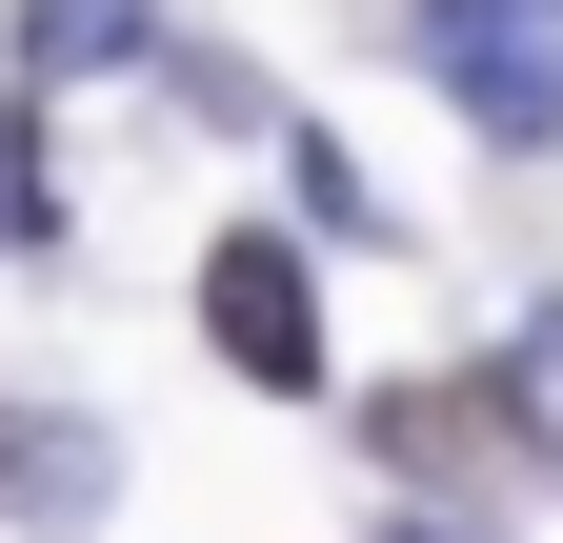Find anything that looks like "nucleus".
<instances>
[{"instance_id": "nucleus-1", "label": "nucleus", "mask_w": 563, "mask_h": 543, "mask_svg": "<svg viewBox=\"0 0 563 543\" xmlns=\"http://www.w3.org/2000/svg\"><path fill=\"white\" fill-rule=\"evenodd\" d=\"M422 60H443V101L504 121V142H543V121H563V41L504 21V0H422Z\"/></svg>"}, {"instance_id": "nucleus-2", "label": "nucleus", "mask_w": 563, "mask_h": 543, "mask_svg": "<svg viewBox=\"0 0 563 543\" xmlns=\"http://www.w3.org/2000/svg\"><path fill=\"white\" fill-rule=\"evenodd\" d=\"M201 322H222V363L282 383V402L322 383V302H302V262H282V242H201Z\"/></svg>"}, {"instance_id": "nucleus-3", "label": "nucleus", "mask_w": 563, "mask_h": 543, "mask_svg": "<svg viewBox=\"0 0 563 543\" xmlns=\"http://www.w3.org/2000/svg\"><path fill=\"white\" fill-rule=\"evenodd\" d=\"M101 484H121V463H101L81 402H0V503H21V523H101Z\"/></svg>"}, {"instance_id": "nucleus-4", "label": "nucleus", "mask_w": 563, "mask_h": 543, "mask_svg": "<svg viewBox=\"0 0 563 543\" xmlns=\"http://www.w3.org/2000/svg\"><path fill=\"white\" fill-rule=\"evenodd\" d=\"M141 41H162V0H41V21H21L41 81H60V60H141Z\"/></svg>"}, {"instance_id": "nucleus-5", "label": "nucleus", "mask_w": 563, "mask_h": 543, "mask_svg": "<svg viewBox=\"0 0 563 543\" xmlns=\"http://www.w3.org/2000/svg\"><path fill=\"white\" fill-rule=\"evenodd\" d=\"M0 242H60V162H41V101H0Z\"/></svg>"}]
</instances>
